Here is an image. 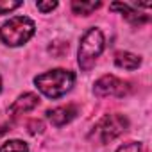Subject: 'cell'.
Returning a JSON list of instances; mask_svg holds the SVG:
<instances>
[{"label": "cell", "instance_id": "cell-1", "mask_svg": "<svg viewBox=\"0 0 152 152\" xmlns=\"http://www.w3.org/2000/svg\"><path fill=\"white\" fill-rule=\"evenodd\" d=\"M36 88L48 99H59L66 95L75 84V73L64 68H56L34 77Z\"/></svg>", "mask_w": 152, "mask_h": 152}, {"label": "cell", "instance_id": "cell-2", "mask_svg": "<svg viewBox=\"0 0 152 152\" xmlns=\"http://www.w3.org/2000/svg\"><path fill=\"white\" fill-rule=\"evenodd\" d=\"M36 25L27 16H13L0 27V39L9 47H20L34 36Z\"/></svg>", "mask_w": 152, "mask_h": 152}, {"label": "cell", "instance_id": "cell-3", "mask_svg": "<svg viewBox=\"0 0 152 152\" xmlns=\"http://www.w3.org/2000/svg\"><path fill=\"white\" fill-rule=\"evenodd\" d=\"M104 34L100 29L97 27H91L88 29L83 38H81V45H79V52H77V61H79V66L83 70H90L95 61L99 59V56L102 54L104 50Z\"/></svg>", "mask_w": 152, "mask_h": 152}, {"label": "cell", "instance_id": "cell-4", "mask_svg": "<svg viewBox=\"0 0 152 152\" xmlns=\"http://www.w3.org/2000/svg\"><path fill=\"white\" fill-rule=\"evenodd\" d=\"M127 127H129V120L124 115H106L95 124L90 138L99 143H109L120 134H124Z\"/></svg>", "mask_w": 152, "mask_h": 152}, {"label": "cell", "instance_id": "cell-5", "mask_svg": "<svg viewBox=\"0 0 152 152\" xmlns=\"http://www.w3.org/2000/svg\"><path fill=\"white\" fill-rule=\"evenodd\" d=\"M93 91L97 97H125L131 91V84L115 75H102L95 83Z\"/></svg>", "mask_w": 152, "mask_h": 152}, {"label": "cell", "instance_id": "cell-6", "mask_svg": "<svg viewBox=\"0 0 152 152\" xmlns=\"http://www.w3.org/2000/svg\"><path fill=\"white\" fill-rule=\"evenodd\" d=\"M77 115H79V109H77V106H73V104L59 106V107H54V109L47 111V118H48L50 124L56 125V127H63V125L70 124Z\"/></svg>", "mask_w": 152, "mask_h": 152}, {"label": "cell", "instance_id": "cell-7", "mask_svg": "<svg viewBox=\"0 0 152 152\" xmlns=\"http://www.w3.org/2000/svg\"><path fill=\"white\" fill-rule=\"evenodd\" d=\"M39 104V97L36 93H23L20 95L9 107V113L13 116L20 115V113H27V111H32L36 106Z\"/></svg>", "mask_w": 152, "mask_h": 152}, {"label": "cell", "instance_id": "cell-8", "mask_svg": "<svg viewBox=\"0 0 152 152\" xmlns=\"http://www.w3.org/2000/svg\"><path fill=\"white\" fill-rule=\"evenodd\" d=\"M109 9H113V11H120V13L124 15V18H125L129 23H132V25H143V23H147V22H148V16H147V15H143V13L136 11V9H134V7H131L129 4L115 2V4H111V6H109Z\"/></svg>", "mask_w": 152, "mask_h": 152}, {"label": "cell", "instance_id": "cell-9", "mask_svg": "<svg viewBox=\"0 0 152 152\" xmlns=\"http://www.w3.org/2000/svg\"><path fill=\"white\" fill-rule=\"evenodd\" d=\"M115 64L124 70H136L141 64V57L131 52H116L115 54Z\"/></svg>", "mask_w": 152, "mask_h": 152}, {"label": "cell", "instance_id": "cell-10", "mask_svg": "<svg viewBox=\"0 0 152 152\" xmlns=\"http://www.w3.org/2000/svg\"><path fill=\"white\" fill-rule=\"evenodd\" d=\"M102 4L100 2H79V0H73L72 2V9L75 15H83V16H88L91 15L95 9H99Z\"/></svg>", "mask_w": 152, "mask_h": 152}, {"label": "cell", "instance_id": "cell-11", "mask_svg": "<svg viewBox=\"0 0 152 152\" xmlns=\"http://www.w3.org/2000/svg\"><path fill=\"white\" fill-rule=\"evenodd\" d=\"M0 152H29V147L22 140H9L0 147Z\"/></svg>", "mask_w": 152, "mask_h": 152}, {"label": "cell", "instance_id": "cell-12", "mask_svg": "<svg viewBox=\"0 0 152 152\" xmlns=\"http://www.w3.org/2000/svg\"><path fill=\"white\" fill-rule=\"evenodd\" d=\"M22 6V2H16V0H0V15H7L15 9H18Z\"/></svg>", "mask_w": 152, "mask_h": 152}, {"label": "cell", "instance_id": "cell-13", "mask_svg": "<svg viewBox=\"0 0 152 152\" xmlns=\"http://www.w3.org/2000/svg\"><path fill=\"white\" fill-rule=\"evenodd\" d=\"M115 152H143V148H141V145L140 143H127V145H122V147H118Z\"/></svg>", "mask_w": 152, "mask_h": 152}, {"label": "cell", "instance_id": "cell-14", "mask_svg": "<svg viewBox=\"0 0 152 152\" xmlns=\"http://www.w3.org/2000/svg\"><path fill=\"white\" fill-rule=\"evenodd\" d=\"M36 7H38L41 13H50L52 9H56V7H57V2H52V0H50V2H38V4H36Z\"/></svg>", "mask_w": 152, "mask_h": 152}, {"label": "cell", "instance_id": "cell-15", "mask_svg": "<svg viewBox=\"0 0 152 152\" xmlns=\"http://www.w3.org/2000/svg\"><path fill=\"white\" fill-rule=\"evenodd\" d=\"M11 125H13L11 122H6V124H4L2 127H0V136H2V134H6L7 131H11Z\"/></svg>", "mask_w": 152, "mask_h": 152}, {"label": "cell", "instance_id": "cell-16", "mask_svg": "<svg viewBox=\"0 0 152 152\" xmlns=\"http://www.w3.org/2000/svg\"><path fill=\"white\" fill-rule=\"evenodd\" d=\"M0 90H2V79H0Z\"/></svg>", "mask_w": 152, "mask_h": 152}]
</instances>
